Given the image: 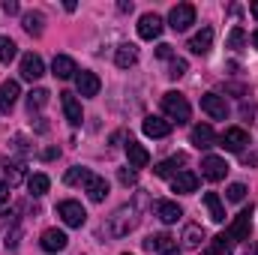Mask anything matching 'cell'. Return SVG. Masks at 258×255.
Instances as JSON below:
<instances>
[{"instance_id":"1","label":"cell","mask_w":258,"mask_h":255,"mask_svg":"<svg viewBox=\"0 0 258 255\" xmlns=\"http://www.w3.org/2000/svg\"><path fill=\"white\" fill-rule=\"evenodd\" d=\"M162 111H165L171 120H177V123H186V120L192 117V108H189L186 96H180V93H174V90H168V93L162 96Z\"/></svg>"},{"instance_id":"2","label":"cell","mask_w":258,"mask_h":255,"mask_svg":"<svg viewBox=\"0 0 258 255\" xmlns=\"http://www.w3.org/2000/svg\"><path fill=\"white\" fill-rule=\"evenodd\" d=\"M189 24H195V6L192 3H177L168 12V27L177 30V33H183V30H189Z\"/></svg>"},{"instance_id":"3","label":"cell","mask_w":258,"mask_h":255,"mask_svg":"<svg viewBox=\"0 0 258 255\" xmlns=\"http://www.w3.org/2000/svg\"><path fill=\"white\" fill-rule=\"evenodd\" d=\"M57 216L63 219L69 228H81L87 222V210L78 204V201H60L57 204Z\"/></svg>"},{"instance_id":"4","label":"cell","mask_w":258,"mask_h":255,"mask_svg":"<svg viewBox=\"0 0 258 255\" xmlns=\"http://www.w3.org/2000/svg\"><path fill=\"white\" fill-rule=\"evenodd\" d=\"M249 231H252V207L249 210H240L237 216H234V222L228 225V237L237 243V240H249Z\"/></svg>"},{"instance_id":"5","label":"cell","mask_w":258,"mask_h":255,"mask_svg":"<svg viewBox=\"0 0 258 255\" xmlns=\"http://www.w3.org/2000/svg\"><path fill=\"white\" fill-rule=\"evenodd\" d=\"M225 174H228V162L222 156H204L201 177H207L210 183H219V180H225Z\"/></svg>"},{"instance_id":"6","label":"cell","mask_w":258,"mask_h":255,"mask_svg":"<svg viewBox=\"0 0 258 255\" xmlns=\"http://www.w3.org/2000/svg\"><path fill=\"white\" fill-rule=\"evenodd\" d=\"M201 108H204L213 120H225V117H228V102H225V96H219V93H204V96H201Z\"/></svg>"},{"instance_id":"7","label":"cell","mask_w":258,"mask_h":255,"mask_svg":"<svg viewBox=\"0 0 258 255\" xmlns=\"http://www.w3.org/2000/svg\"><path fill=\"white\" fill-rule=\"evenodd\" d=\"M249 144V135H246V129L240 126H228L222 132V147L225 150H231V153H243V147Z\"/></svg>"},{"instance_id":"8","label":"cell","mask_w":258,"mask_h":255,"mask_svg":"<svg viewBox=\"0 0 258 255\" xmlns=\"http://www.w3.org/2000/svg\"><path fill=\"white\" fill-rule=\"evenodd\" d=\"M45 75V63H42V57L39 54H24L21 57V78H27V81H39Z\"/></svg>"},{"instance_id":"9","label":"cell","mask_w":258,"mask_h":255,"mask_svg":"<svg viewBox=\"0 0 258 255\" xmlns=\"http://www.w3.org/2000/svg\"><path fill=\"white\" fill-rule=\"evenodd\" d=\"M99 87H102V81H99L96 72H78V75H75V90H78V96H96Z\"/></svg>"},{"instance_id":"10","label":"cell","mask_w":258,"mask_h":255,"mask_svg":"<svg viewBox=\"0 0 258 255\" xmlns=\"http://www.w3.org/2000/svg\"><path fill=\"white\" fill-rule=\"evenodd\" d=\"M141 129H144V135H150V138H168V135H171V120L150 114V117H144Z\"/></svg>"},{"instance_id":"11","label":"cell","mask_w":258,"mask_h":255,"mask_svg":"<svg viewBox=\"0 0 258 255\" xmlns=\"http://www.w3.org/2000/svg\"><path fill=\"white\" fill-rule=\"evenodd\" d=\"M159 33H162V18H159L156 12L141 15V21H138V36H141V39H156Z\"/></svg>"},{"instance_id":"12","label":"cell","mask_w":258,"mask_h":255,"mask_svg":"<svg viewBox=\"0 0 258 255\" xmlns=\"http://www.w3.org/2000/svg\"><path fill=\"white\" fill-rule=\"evenodd\" d=\"M18 96H21V87H18V81H3L0 84V111L3 114H9L12 111V105L18 102Z\"/></svg>"},{"instance_id":"13","label":"cell","mask_w":258,"mask_h":255,"mask_svg":"<svg viewBox=\"0 0 258 255\" xmlns=\"http://www.w3.org/2000/svg\"><path fill=\"white\" fill-rule=\"evenodd\" d=\"M132 216H135V210H132V207H120V210L111 216V234H114V237H123L129 228L135 225V219H132Z\"/></svg>"},{"instance_id":"14","label":"cell","mask_w":258,"mask_h":255,"mask_svg":"<svg viewBox=\"0 0 258 255\" xmlns=\"http://www.w3.org/2000/svg\"><path fill=\"white\" fill-rule=\"evenodd\" d=\"M66 243H69V237H66L63 231H57V228H48V231H42V237H39V246H42L45 252H60V249H66Z\"/></svg>"},{"instance_id":"15","label":"cell","mask_w":258,"mask_h":255,"mask_svg":"<svg viewBox=\"0 0 258 255\" xmlns=\"http://www.w3.org/2000/svg\"><path fill=\"white\" fill-rule=\"evenodd\" d=\"M171 189L180 192V195H189V192L198 189V174L195 171H177L171 177Z\"/></svg>"},{"instance_id":"16","label":"cell","mask_w":258,"mask_h":255,"mask_svg":"<svg viewBox=\"0 0 258 255\" xmlns=\"http://www.w3.org/2000/svg\"><path fill=\"white\" fill-rule=\"evenodd\" d=\"M84 192H87V198L90 201H105V195H108V183H105V177H99V174H90L87 180H84Z\"/></svg>"},{"instance_id":"17","label":"cell","mask_w":258,"mask_h":255,"mask_svg":"<svg viewBox=\"0 0 258 255\" xmlns=\"http://www.w3.org/2000/svg\"><path fill=\"white\" fill-rule=\"evenodd\" d=\"M210 48H213V27H201L189 39V51L192 54H207Z\"/></svg>"},{"instance_id":"18","label":"cell","mask_w":258,"mask_h":255,"mask_svg":"<svg viewBox=\"0 0 258 255\" xmlns=\"http://www.w3.org/2000/svg\"><path fill=\"white\" fill-rule=\"evenodd\" d=\"M147 249H153V252H159V255H177V240L171 234H153L147 240Z\"/></svg>"},{"instance_id":"19","label":"cell","mask_w":258,"mask_h":255,"mask_svg":"<svg viewBox=\"0 0 258 255\" xmlns=\"http://www.w3.org/2000/svg\"><path fill=\"white\" fill-rule=\"evenodd\" d=\"M60 105H63L66 120H69L72 126H78V123H81V102H78V96H75V93H60Z\"/></svg>"},{"instance_id":"20","label":"cell","mask_w":258,"mask_h":255,"mask_svg":"<svg viewBox=\"0 0 258 255\" xmlns=\"http://www.w3.org/2000/svg\"><path fill=\"white\" fill-rule=\"evenodd\" d=\"M51 72H54L60 81H66V78H75V75H78V66H75V60H72L69 54H57L54 63H51Z\"/></svg>"},{"instance_id":"21","label":"cell","mask_w":258,"mask_h":255,"mask_svg":"<svg viewBox=\"0 0 258 255\" xmlns=\"http://www.w3.org/2000/svg\"><path fill=\"white\" fill-rule=\"evenodd\" d=\"M153 210H156V216H159L162 222H168V225H171V222H177V219L183 216V210H180L174 201H156V204H153Z\"/></svg>"},{"instance_id":"22","label":"cell","mask_w":258,"mask_h":255,"mask_svg":"<svg viewBox=\"0 0 258 255\" xmlns=\"http://www.w3.org/2000/svg\"><path fill=\"white\" fill-rule=\"evenodd\" d=\"M231 249H234V240L222 231V234H216V237L204 246V255H228Z\"/></svg>"},{"instance_id":"23","label":"cell","mask_w":258,"mask_h":255,"mask_svg":"<svg viewBox=\"0 0 258 255\" xmlns=\"http://www.w3.org/2000/svg\"><path fill=\"white\" fill-rule=\"evenodd\" d=\"M126 156H129V168H144L150 162V153L138 144V141H129L126 144Z\"/></svg>"},{"instance_id":"24","label":"cell","mask_w":258,"mask_h":255,"mask_svg":"<svg viewBox=\"0 0 258 255\" xmlns=\"http://www.w3.org/2000/svg\"><path fill=\"white\" fill-rule=\"evenodd\" d=\"M204 207H207V213H210L213 222H222L225 219V207H222V198L216 192H204Z\"/></svg>"},{"instance_id":"25","label":"cell","mask_w":258,"mask_h":255,"mask_svg":"<svg viewBox=\"0 0 258 255\" xmlns=\"http://www.w3.org/2000/svg\"><path fill=\"white\" fill-rule=\"evenodd\" d=\"M213 141H216V132H213V126L198 123V126L192 129V144H195V147H213Z\"/></svg>"},{"instance_id":"26","label":"cell","mask_w":258,"mask_h":255,"mask_svg":"<svg viewBox=\"0 0 258 255\" xmlns=\"http://www.w3.org/2000/svg\"><path fill=\"white\" fill-rule=\"evenodd\" d=\"M183 162H186V156H183V153H177V156H171V159L159 162V165L153 168V174H156V177H174V174H177V165H183Z\"/></svg>"},{"instance_id":"27","label":"cell","mask_w":258,"mask_h":255,"mask_svg":"<svg viewBox=\"0 0 258 255\" xmlns=\"http://www.w3.org/2000/svg\"><path fill=\"white\" fill-rule=\"evenodd\" d=\"M21 24H24V30H27L30 36H42V30H45V18H42V12H27V15L21 18Z\"/></svg>"},{"instance_id":"28","label":"cell","mask_w":258,"mask_h":255,"mask_svg":"<svg viewBox=\"0 0 258 255\" xmlns=\"http://www.w3.org/2000/svg\"><path fill=\"white\" fill-rule=\"evenodd\" d=\"M135 60H138V48H135V45H120L117 54H114V63L120 66V69L135 66Z\"/></svg>"},{"instance_id":"29","label":"cell","mask_w":258,"mask_h":255,"mask_svg":"<svg viewBox=\"0 0 258 255\" xmlns=\"http://www.w3.org/2000/svg\"><path fill=\"white\" fill-rule=\"evenodd\" d=\"M45 102H48V90H45V87H36V90L27 93V111H30V114H33V111H42Z\"/></svg>"},{"instance_id":"30","label":"cell","mask_w":258,"mask_h":255,"mask_svg":"<svg viewBox=\"0 0 258 255\" xmlns=\"http://www.w3.org/2000/svg\"><path fill=\"white\" fill-rule=\"evenodd\" d=\"M48 186H51V180H48V174H33V177H27V189H30V195H45L48 192Z\"/></svg>"},{"instance_id":"31","label":"cell","mask_w":258,"mask_h":255,"mask_svg":"<svg viewBox=\"0 0 258 255\" xmlns=\"http://www.w3.org/2000/svg\"><path fill=\"white\" fill-rule=\"evenodd\" d=\"M201 240H204L201 225H186V231H183V246H186V249H198Z\"/></svg>"},{"instance_id":"32","label":"cell","mask_w":258,"mask_h":255,"mask_svg":"<svg viewBox=\"0 0 258 255\" xmlns=\"http://www.w3.org/2000/svg\"><path fill=\"white\" fill-rule=\"evenodd\" d=\"M15 54H18V45L9 36H0V63H12Z\"/></svg>"},{"instance_id":"33","label":"cell","mask_w":258,"mask_h":255,"mask_svg":"<svg viewBox=\"0 0 258 255\" xmlns=\"http://www.w3.org/2000/svg\"><path fill=\"white\" fill-rule=\"evenodd\" d=\"M3 174H6V180H9V186H18V183L24 180V171H21L18 162H6V165H3Z\"/></svg>"},{"instance_id":"34","label":"cell","mask_w":258,"mask_h":255,"mask_svg":"<svg viewBox=\"0 0 258 255\" xmlns=\"http://www.w3.org/2000/svg\"><path fill=\"white\" fill-rule=\"evenodd\" d=\"M243 42H246L243 27H234V30L228 33V48H231V51H240V48H243Z\"/></svg>"},{"instance_id":"35","label":"cell","mask_w":258,"mask_h":255,"mask_svg":"<svg viewBox=\"0 0 258 255\" xmlns=\"http://www.w3.org/2000/svg\"><path fill=\"white\" fill-rule=\"evenodd\" d=\"M90 177V171L87 168H81V165H75V168H69L66 171V183H84Z\"/></svg>"},{"instance_id":"36","label":"cell","mask_w":258,"mask_h":255,"mask_svg":"<svg viewBox=\"0 0 258 255\" xmlns=\"http://www.w3.org/2000/svg\"><path fill=\"white\" fill-rule=\"evenodd\" d=\"M225 198H228V201H243V198H246V186H243V183H231L228 192H225Z\"/></svg>"},{"instance_id":"37","label":"cell","mask_w":258,"mask_h":255,"mask_svg":"<svg viewBox=\"0 0 258 255\" xmlns=\"http://www.w3.org/2000/svg\"><path fill=\"white\" fill-rule=\"evenodd\" d=\"M186 69H189L186 60L177 57V60H171V66H168V78H180V75H186Z\"/></svg>"},{"instance_id":"38","label":"cell","mask_w":258,"mask_h":255,"mask_svg":"<svg viewBox=\"0 0 258 255\" xmlns=\"http://www.w3.org/2000/svg\"><path fill=\"white\" fill-rule=\"evenodd\" d=\"M117 177H120V183H123V186H132V183L138 180V174H135V171H129V168H120V174H117Z\"/></svg>"},{"instance_id":"39","label":"cell","mask_w":258,"mask_h":255,"mask_svg":"<svg viewBox=\"0 0 258 255\" xmlns=\"http://www.w3.org/2000/svg\"><path fill=\"white\" fill-rule=\"evenodd\" d=\"M18 237H21V231H18V228H12V231L6 234V249H15V246H18Z\"/></svg>"},{"instance_id":"40","label":"cell","mask_w":258,"mask_h":255,"mask_svg":"<svg viewBox=\"0 0 258 255\" xmlns=\"http://www.w3.org/2000/svg\"><path fill=\"white\" fill-rule=\"evenodd\" d=\"M3 12H6V15H15V12H18V3H15V0H3Z\"/></svg>"},{"instance_id":"41","label":"cell","mask_w":258,"mask_h":255,"mask_svg":"<svg viewBox=\"0 0 258 255\" xmlns=\"http://www.w3.org/2000/svg\"><path fill=\"white\" fill-rule=\"evenodd\" d=\"M156 57H162V60H168V57H171V45H165V42H162V45L156 48Z\"/></svg>"},{"instance_id":"42","label":"cell","mask_w":258,"mask_h":255,"mask_svg":"<svg viewBox=\"0 0 258 255\" xmlns=\"http://www.w3.org/2000/svg\"><path fill=\"white\" fill-rule=\"evenodd\" d=\"M6 201H9V186H6V183H0V207H3Z\"/></svg>"},{"instance_id":"43","label":"cell","mask_w":258,"mask_h":255,"mask_svg":"<svg viewBox=\"0 0 258 255\" xmlns=\"http://www.w3.org/2000/svg\"><path fill=\"white\" fill-rule=\"evenodd\" d=\"M243 255H258V243H249V246L243 249Z\"/></svg>"},{"instance_id":"44","label":"cell","mask_w":258,"mask_h":255,"mask_svg":"<svg viewBox=\"0 0 258 255\" xmlns=\"http://www.w3.org/2000/svg\"><path fill=\"white\" fill-rule=\"evenodd\" d=\"M249 12H252V15L258 18V0H252V3H249Z\"/></svg>"},{"instance_id":"45","label":"cell","mask_w":258,"mask_h":255,"mask_svg":"<svg viewBox=\"0 0 258 255\" xmlns=\"http://www.w3.org/2000/svg\"><path fill=\"white\" fill-rule=\"evenodd\" d=\"M252 45H255V48H258V30H255V33H252Z\"/></svg>"},{"instance_id":"46","label":"cell","mask_w":258,"mask_h":255,"mask_svg":"<svg viewBox=\"0 0 258 255\" xmlns=\"http://www.w3.org/2000/svg\"><path fill=\"white\" fill-rule=\"evenodd\" d=\"M126 255H129V252H126Z\"/></svg>"}]
</instances>
